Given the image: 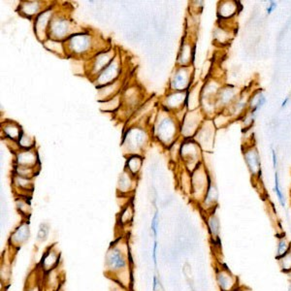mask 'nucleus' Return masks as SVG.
Returning <instances> with one entry per match:
<instances>
[{"label":"nucleus","mask_w":291,"mask_h":291,"mask_svg":"<svg viewBox=\"0 0 291 291\" xmlns=\"http://www.w3.org/2000/svg\"><path fill=\"white\" fill-rule=\"evenodd\" d=\"M254 117H255V113L249 110L245 115H244V119H243V124H244V126L246 127H249L252 124H253V121H254Z\"/></svg>","instance_id":"26"},{"label":"nucleus","mask_w":291,"mask_h":291,"mask_svg":"<svg viewBox=\"0 0 291 291\" xmlns=\"http://www.w3.org/2000/svg\"><path fill=\"white\" fill-rule=\"evenodd\" d=\"M251 291L249 289H248V288H246V287H243V286H241L240 288H239L237 291Z\"/></svg>","instance_id":"35"},{"label":"nucleus","mask_w":291,"mask_h":291,"mask_svg":"<svg viewBox=\"0 0 291 291\" xmlns=\"http://www.w3.org/2000/svg\"><path fill=\"white\" fill-rule=\"evenodd\" d=\"M190 68L185 66L183 68H181L177 74L174 76V80L172 82L173 87L176 88V90L179 91H183L185 90L188 85H189V80H190V72H189Z\"/></svg>","instance_id":"11"},{"label":"nucleus","mask_w":291,"mask_h":291,"mask_svg":"<svg viewBox=\"0 0 291 291\" xmlns=\"http://www.w3.org/2000/svg\"><path fill=\"white\" fill-rule=\"evenodd\" d=\"M266 103V97L261 90H257L249 97V110L256 113Z\"/></svg>","instance_id":"16"},{"label":"nucleus","mask_w":291,"mask_h":291,"mask_svg":"<svg viewBox=\"0 0 291 291\" xmlns=\"http://www.w3.org/2000/svg\"><path fill=\"white\" fill-rule=\"evenodd\" d=\"M276 8H277V3L274 2V1H271L270 4H269L268 7H267V10H266V11H267V14H268V15L272 14Z\"/></svg>","instance_id":"32"},{"label":"nucleus","mask_w":291,"mask_h":291,"mask_svg":"<svg viewBox=\"0 0 291 291\" xmlns=\"http://www.w3.org/2000/svg\"><path fill=\"white\" fill-rule=\"evenodd\" d=\"M158 249H159V242H158V240H155L152 257H153V261H154V264L156 267H158Z\"/></svg>","instance_id":"29"},{"label":"nucleus","mask_w":291,"mask_h":291,"mask_svg":"<svg viewBox=\"0 0 291 291\" xmlns=\"http://www.w3.org/2000/svg\"><path fill=\"white\" fill-rule=\"evenodd\" d=\"M159 212L157 211L153 219H152V223H151V230L152 233L154 235L155 240H158V235H159Z\"/></svg>","instance_id":"25"},{"label":"nucleus","mask_w":291,"mask_h":291,"mask_svg":"<svg viewBox=\"0 0 291 291\" xmlns=\"http://www.w3.org/2000/svg\"><path fill=\"white\" fill-rule=\"evenodd\" d=\"M289 291H291V285H290V287H289Z\"/></svg>","instance_id":"36"},{"label":"nucleus","mask_w":291,"mask_h":291,"mask_svg":"<svg viewBox=\"0 0 291 291\" xmlns=\"http://www.w3.org/2000/svg\"><path fill=\"white\" fill-rule=\"evenodd\" d=\"M217 198H218L217 189H216L215 185L211 182L204 199L200 203L201 207L207 212L214 211V208L216 207V204H217Z\"/></svg>","instance_id":"10"},{"label":"nucleus","mask_w":291,"mask_h":291,"mask_svg":"<svg viewBox=\"0 0 291 291\" xmlns=\"http://www.w3.org/2000/svg\"><path fill=\"white\" fill-rule=\"evenodd\" d=\"M131 258L128 251V245L124 239L114 243L105 255L107 276L110 278L124 270L131 267Z\"/></svg>","instance_id":"1"},{"label":"nucleus","mask_w":291,"mask_h":291,"mask_svg":"<svg viewBox=\"0 0 291 291\" xmlns=\"http://www.w3.org/2000/svg\"><path fill=\"white\" fill-rule=\"evenodd\" d=\"M133 217H134V208L132 204H127L125 206V208L120 212V215L118 217V224L124 228L131 224Z\"/></svg>","instance_id":"15"},{"label":"nucleus","mask_w":291,"mask_h":291,"mask_svg":"<svg viewBox=\"0 0 291 291\" xmlns=\"http://www.w3.org/2000/svg\"><path fill=\"white\" fill-rule=\"evenodd\" d=\"M207 226H208V231L210 234V237L212 240V243L213 246L219 247L220 245V239H219V234H220V221L219 217L217 214L212 212H208V216L206 218Z\"/></svg>","instance_id":"9"},{"label":"nucleus","mask_w":291,"mask_h":291,"mask_svg":"<svg viewBox=\"0 0 291 291\" xmlns=\"http://www.w3.org/2000/svg\"><path fill=\"white\" fill-rule=\"evenodd\" d=\"M11 276V263L7 262V260L4 258L2 260V266H1V281L8 282L10 280Z\"/></svg>","instance_id":"23"},{"label":"nucleus","mask_w":291,"mask_h":291,"mask_svg":"<svg viewBox=\"0 0 291 291\" xmlns=\"http://www.w3.org/2000/svg\"><path fill=\"white\" fill-rule=\"evenodd\" d=\"M241 92L238 88L234 86H225L219 89L216 96V105L228 108L231 107L238 99Z\"/></svg>","instance_id":"7"},{"label":"nucleus","mask_w":291,"mask_h":291,"mask_svg":"<svg viewBox=\"0 0 291 291\" xmlns=\"http://www.w3.org/2000/svg\"><path fill=\"white\" fill-rule=\"evenodd\" d=\"M278 261V265L279 268L281 269V271L285 274H291V249L286 253L285 255H283L282 257L277 259Z\"/></svg>","instance_id":"19"},{"label":"nucleus","mask_w":291,"mask_h":291,"mask_svg":"<svg viewBox=\"0 0 291 291\" xmlns=\"http://www.w3.org/2000/svg\"><path fill=\"white\" fill-rule=\"evenodd\" d=\"M17 207L22 214H26L27 216L30 214V204L27 203V197H20L17 200Z\"/></svg>","instance_id":"22"},{"label":"nucleus","mask_w":291,"mask_h":291,"mask_svg":"<svg viewBox=\"0 0 291 291\" xmlns=\"http://www.w3.org/2000/svg\"><path fill=\"white\" fill-rule=\"evenodd\" d=\"M244 158L252 177L258 178L261 173V162L257 149L251 145L244 151Z\"/></svg>","instance_id":"5"},{"label":"nucleus","mask_w":291,"mask_h":291,"mask_svg":"<svg viewBox=\"0 0 291 291\" xmlns=\"http://www.w3.org/2000/svg\"><path fill=\"white\" fill-rule=\"evenodd\" d=\"M238 11V3L235 1H222L218 5V16L222 19L232 18Z\"/></svg>","instance_id":"14"},{"label":"nucleus","mask_w":291,"mask_h":291,"mask_svg":"<svg viewBox=\"0 0 291 291\" xmlns=\"http://www.w3.org/2000/svg\"><path fill=\"white\" fill-rule=\"evenodd\" d=\"M26 291H43V288H40L38 282H37L36 279H35V280L33 281V283H32L31 286L28 285L27 290H26Z\"/></svg>","instance_id":"31"},{"label":"nucleus","mask_w":291,"mask_h":291,"mask_svg":"<svg viewBox=\"0 0 291 291\" xmlns=\"http://www.w3.org/2000/svg\"><path fill=\"white\" fill-rule=\"evenodd\" d=\"M4 131L7 134L8 137H10L11 139H21L22 136L21 135V129L18 126H13V125H8L4 128Z\"/></svg>","instance_id":"24"},{"label":"nucleus","mask_w":291,"mask_h":291,"mask_svg":"<svg viewBox=\"0 0 291 291\" xmlns=\"http://www.w3.org/2000/svg\"><path fill=\"white\" fill-rule=\"evenodd\" d=\"M195 112L187 114L185 117V122H184V132L185 134V137H191L194 133L198 132V126H199V115L200 114H194Z\"/></svg>","instance_id":"12"},{"label":"nucleus","mask_w":291,"mask_h":291,"mask_svg":"<svg viewBox=\"0 0 291 291\" xmlns=\"http://www.w3.org/2000/svg\"><path fill=\"white\" fill-rule=\"evenodd\" d=\"M211 184L210 179L208 178L206 172L202 168H196L193 176L191 178V194L192 197L198 201L202 202L204 199L209 185Z\"/></svg>","instance_id":"2"},{"label":"nucleus","mask_w":291,"mask_h":291,"mask_svg":"<svg viewBox=\"0 0 291 291\" xmlns=\"http://www.w3.org/2000/svg\"><path fill=\"white\" fill-rule=\"evenodd\" d=\"M289 101H290V97H287V98L283 101V103H282V108H286L287 105H288V103H289Z\"/></svg>","instance_id":"34"},{"label":"nucleus","mask_w":291,"mask_h":291,"mask_svg":"<svg viewBox=\"0 0 291 291\" xmlns=\"http://www.w3.org/2000/svg\"><path fill=\"white\" fill-rule=\"evenodd\" d=\"M69 29L67 22L65 21H58L55 22L52 25V31L53 32V36L56 38H60L65 36V34L67 33V30Z\"/></svg>","instance_id":"18"},{"label":"nucleus","mask_w":291,"mask_h":291,"mask_svg":"<svg viewBox=\"0 0 291 291\" xmlns=\"http://www.w3.org/2000/svg\"><path fill=\"white\" fill-rule=\"evenodd\" d=\"M272 158H273V166H274L275 169H277V167H278V159H277L276 152L274 150H272Z\"/></svg>","instance_id":"33"},{"label":"nucleus","mask_w":291,"mask_h":291,"mask_svg":"<svg viewBox=\"0 0 291 291\" xmlns=\"http://www.w3.org/2000/svg\"><path fill=\"white\" fill-rule=\"evenodd\" d=\"M291 249V242L290 239L282 235L278 238L277 249H276V259L282 257L286 253H288Z\"/></svg>","instance_id":"17"},{"label":"nucleus","mask_w":291,"mask_h":291,"mask_svg":"<svg viewBox=\"0 0 291 291\" xmlns=\"http://www.w3.org/2000/svg\"><path fill=\"white\" fill-rule=\"evenodd\" d=\"M48 235H49V228L46 227V225H41L39 232H38L37 239L40 242H44L46 239L48 238Z\"/></svg>","instance_id":"28"},{"label":"nucleus","mask_w":291,"mask_h":291,"mask_svg":"<svg viewBox=\"0 0 291 291\" xmlns=\"http://www.w3.org/2000/svg\"><path fill=\"white\" fill-rule=\"evenodd\" d=\"M274 191L278 197V200H279V203L281 204V206L283 208H286L287 206V202H286V197H285V194L281 188V185H280V179H279V174L276 173L275 174V187H274Z\"/></svg>","instance_id":"21"},{"label":"nucleus","mask_w":291,"mask_h":291,"mask_svg":"<svg viewBox=\"0 0 291 291\" xmlns=\"http://www.w3.org/2000/svg\"><path fill=\"white\" fill-rule=\"evenodd\" d=\"M62 284L63 280L59 268L48 272L43 276V291H58L62 288Z\"/></svg>","instance_id":"8"},{"label":"nucleus","mask_w":291,"mask_h":291,"mask_svg":"<svg viewBox=\"0 0 291 291\" xmlns=\"http://www.w3.org/2000/svg\"><path fill=\"white\" fill-rule=\"evenodd\" d=\"M128 168L130 169V171L132 172L133 174H136L139 169H140V166H141V159H138V158H133V159H129L128 161Z\"/></svg>","instance_id":"27"},{"label":"nucleus","mask_w":291,"mask_h":291,"mask_svg":"<svg viewBox=\"0 0 291 291\" xmlns=\"http://www.w3.org/2000/svg\"><path fill=\"white\" fill-rule=\"evenodd\" d=\"M112 73L118 75L117 74L118 73V65H114L113 62L107 66L106 68L104 69L103 73L100 75V78L103 79L102 80L103 83H111V80H114L116 76L112 75Z\"/></svg>","instance_id":"20"},{"label":"nucleus","mask_w":291,"mask_h":291,"mask_svg":"<svg viewBox=\"0 0 291 291\" xmlns=\"http://www.w3.org/2000/svg\"><path fill=\"white\" fill-rule=\"evenodd\" d=\"M215 281L220 291H235L241 287L238 278L223 265H218L215 269Z\"/></svg>","instance_id":"3"},{"label":"nucleus","mask_w":291,"mask_h":291,"mask_svg":"<svg viewBox=\"0 0 291 291\" xmlns=\"http://www.w3.org/2000/svg\"><path fill=\"white\" fill-rule=\"evenodd\" d=\"M60 252L55 245L50 247L43 254L42 260L39 264V268L43 274L51 272L59 267Z\"/></svg>","instance_id":"4"},{"label":"nucleus","mask_w":291,"mask_h":291,"mask_svg":"<svg viewBox=\"0 0 291 291\" xmlns=\"http://www.w3.org/2000/svg\"><path fill=\"white\" fill-rule=\"evenodd\" d=\"M111 291H131L127 289H125V287H123L122 285L118 284L115 281L111 280Z\"/></svg>","instance_id":"30"},{"label":"nucleus","mask_w":291,"mask_h":291,"mask_svg":"<svg viewBox=\"0 0 291 291\" xmlns=\"http://www.w3.org/2000/svg\"><path fill=\"white\" fill-rule=\"evenodd\" d=\"M29 236H30L29 225L27 222H24L12 232L9 238V246L12 249L17 250L27 243Z\"/></svg>","instance_id":"6"},{"label":"nucleus","mask_w":291,"mask_h":291,"mask_svg":"<svg viewBox=\"0 0 291 291\" xmlns=\"http://www.w3.org/2000/svg\"><path fill=\"white\" fill-rule=\"evenodd\" d=\"M70 46L73 52L76 53H83L85 52L90 46V38L87 35H74L71 37Z\"/></svg>","instance_id":"13"}]
</instances>
